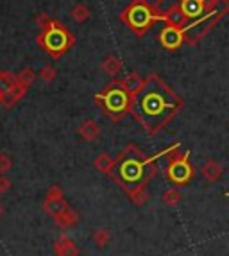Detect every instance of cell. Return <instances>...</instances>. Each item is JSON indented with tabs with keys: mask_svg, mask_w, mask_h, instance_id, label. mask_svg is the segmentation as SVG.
Segmentation results:
<instances>
[{
	"mask_svg": "<svg viewBox=\"0 0 229 256\" xmlns=\"http://www.w3.org/2000/svg\"><path fill=\"white\" fill-rule=\"evenodd\" d=\"M22 94H24V86H22V84H14L13 88H11V90H9L8 94L2 97V100H4L8 106H11L14 100H18V97H20Z\"/></svg>",
	"mask_w": 229,
	"mask_h": 256,
	"instance_id": "cell-18",
	"label": "cell"
},
{
	"mask_svg": "<svg viewBox=\"0 0 229 256\" xmlns=\"http://www.w3.org/2000/svg\"><path fill=\"white\" fill-rule=\"evenodd\" d=\"M56 76V72L52 68H45L43 70V74H42V77L45 79V81H48V79H52V77Z\"/></svg>",
	"mask_w": 229,
	"mask_h": 256,
	"instance_id": "cell-29",
	"label": "cell"
},
{
	"mask_svg": "<svg viewBox=\"0 0 229 256\" xmlns=\"http://www.w3.org/2000/svg\"><path fill=\"white\" fill-rule=\"evenodd\" d=\"M13 86H14L13 77L8 76V74H0V100H2V97H4Z\"/></svg>",
	"mask_w": 229,
	"mask_h": 256,
	"instance_id": "cell-20",
	"label": "cell"
},
{
	"mask_svg": "<svg viewBox=\"0 0 229 256\" xmlns=\"http://www.w3.org/2000/svg\"><path fill=\"white\" fill-rule=\"evenodd\" d=\"M18 79H20V84L24 86V88H27V86L30 84V81L34 79V72H32V70H26V72L20 74V77H18Z\"/></svg>",
	"mask_w": 229,
	"mask_h": 256,
	"instance_id": "cell-25",
	"label": "cell"
},
{
	"mask_svg": "<svg viewBox=\"0 0 229 256\" xmlns=\"http://www.w3.org/2000/svg\"><path fill=\"white\" fill-rule=\"evenodd\" d=\"M11 188V181L6 176H0V194H8Z\"/></svg>",
	"mask_w": 229,
	"mask_h": 256,
	"instance_id": "cell-27",
	"label": "cell"
},
{
	"mask_svg": "<svg viewBox=\"0 0 229 256\" xmlns=\"http://www.w3.org/2000/svg\"><path fill=\"white\" fill-rule=\"evenodd\" d=\"M54 218H56V224H58V226L63 228V230H66V228H72L74 224L79 220V215H77L76 210H72L70 206H68L63 214L58 215V217H54Z\"/></svg>",
	"mask_w": 229,
	"mask_h": 256,
	"instance_id": "cell-13",
	"label": "cell"
},
{
	"mask_svg": "<svg viewBox=\"0 0 229 256\" xmlns=\"http://www.w3.org/2000/svg\"><path fill=\"white\" fill-rule=\"evenodd\" d=\"M42 43L43 47L47 48L52 54H60L64 48L70 45V36H68L66 30H63L61 27H48L45 30V34L42 36Z\"/></svg>",
	"mask_w": 229,
	"mask_h": 256,
	"instance_id": "cell-4",
	"label": "cell"
},
{
	"mask_svg": "<svg viewBox=\"0 0 229 256\" xmlns=\"http://www.w3.org/2000/svg\"><path fill=\"white\" fill-rule=\"evenodd\" d=\"M120 158H124V160H140V158H144V154L136 149L134 146H128L126 149H124V152L120 154Z\"/></svg>",
	"mask_w": 229,
	"mask_h": 256,
	"instance_id": "cell-22",
	"label": "cell"
},
{
	"mask_svg": "<svg viewBox=\"0 0 229 256\" xmlns=\"http://www.w3.org/2000/svg\"><path fill=\"white\" fill-rule=\"evenodd\" d=\"M126 20L132 29L144 30L145 27H148L154 20H165V16H160V14H154L150 11L147 4L144 2H136L129 8V11L126 13Z\"/></svg>",
	"mask_w": 229,
	"mask_h": 256,
	"instance_id": "cell-3",
	"label": "cell"
},
{
	"mask_svg": "<svg viewBox=\"0 0 229 256\" xmlns=\"http://www.w3.org/2000/svg\"><path fill=\"white\" fill-rule=\"evenodd\" d=\"M54 254L56 256H79V248L72 238L60 236L54 242Z\"/></svg>",
	"mask_w": 229,
	"mask_h": 256,
	"instance_id": "cell-8",
	"label": "cell"
},
{
	"mask_svg": "<svg viewBox=\"0 0 229 256\" xmlns=\"http://www.w3.org/2000/svg\"><path fill=\"white\" fill-rule=\"evenodd\" d=\"M95 166H97V170L104 172V174H110L114 168V160L111 158V156H108V154H100V156L95 160Z\"/></svg>",
	"mask_w": 229,
	"mask_h": 256,
	"instance_id": "cell-15",
	"label": "cell"
},
{
	"mask_svg": "<svg viewBox=\"0 0 229 256\" xmlns=\"http://www.w3.org/2000/svg\"><path fill=\"white\" fill-rule=\"evenodd\" d=\"M11 166H13L11 158H9V156H6V154H0V174H6Z\"/></svg>",
	"mask_w": 229,
	"mask_h": 256,
	"instance_id": "cell-24",
	"label": "cell"
},
{
	"mask_svg": "<svg viewBox=\"0 0 229 256\" xmlns=\"http://www.w3.org/2000/svg\"><path fill=\"white\" fill-rule=\"evenodd\" d=\"M0 217H2V206H0Z\"/></svg>",
	"mask_w": 229,
	"mask_h": 256,
	"instance_id": "cell-30",
	"label": "cell"
},
{
	"mask_svg": "<svg viewBox=\"0 0 229 256\" xmlns=\"http://www.w3.org/2000/svg\"><path fill=\"white\" fill-rule=\"evenodd\" d=\"M182 16H184V14L179 13V11H172V13H170V14H165L166 20H170V22H172V24H179Z\"/></svg>",
	"mask_w": 229,
	"mask_h": 256,
	"instance_id": "cell-28",
	"label": "cell"
},
{
	"mask_svg": "<svg viewBox=\"0 0 229 256\" xmlns=\"http://www.w3.org/2000/svg\"><path fill=\"white\" fill-rule=\"evenodd\" d=\"M120 68H122V63H120L114 56H111V58H108L106 61H104V70H106L108 74H118Z\"/></svg>",
	"mask_w": 229,
	"mask_h": 256,
	"instance_id": "cell-21",
	"label": "cell"
},
{
	"mask_svg": "<svg viewBox=\"0 0 229 256\" xmlns=\"http://www.w3.org/2000/svg\"><path fill=\"white\" fill-rule=\"evenodd\" d=\"M222 172H224V166L220 165V163H216V162H208V163H204L202 166V176H204V180H208L210 183H215V181H218L222 178Z\"/></svg>",
	"mask_w": 229,
	"mask_h": 256,
	"instance_id": "cell-10",
	"label": "cell"
},
{
	"mask_svg": "<svg viewBox=\"0 0 229 256\" xmlns=\"http://www.w3.org/2000/svg\"><path fill=\"white\" fill-rule=\"evenodd\" d=\"M192 176V168L190 165H188V160H186V154L182 156L181 160H176V162H172V165L168 166V178L174 183H186L188 180H190Z\"/></svg>",
	"mask_w": 229,
	"mask_h": 256,
	"instance_id": "cell-6",
	"label": "cell"
},
{
	"mask_svg": "<svg viewBox=\"0 0 229 256\" xmlns=\"http://www.w3.org/2000/svg\"><path fill=\"white\" fill-rule=\"evenodd\" d=\"M79 136L82 138V140L86 142H92L95 140V138H98V134H100V129H98L97 122H94V120H86L84 124L79 128Z\"/></svg>",
	"mask_w": 229,
	"mask_h": 256,
	"instance_id": "cell-12",
	"label": "cell"
},
{
	"mask_svg": "<svg viewBox=\"0 0 229 256\" xmlns=\"http://www.w3.org/2000/svg\"><path fill=\"white\" fill-rule=\"evenodd\" d=\"M178 106V98L172 95V92L166 86L160 84V82H148V84L142 86L134 97V102H132L136 116L152 132L165 124Z\"/></svg>",
	"mask_w": 229,
	"mask_h": 256,
	"instance_id": "cell-1",
	"label": "cell"
},
{
	"mask_svg": "<svg viewBox=\"0 0 229 256\" xmlns=\"http://www.w3.org/2000/svg\"><path fill=\"white\" fill-rule=\"evenodd\" d=\"M160 40H162L163 47L178 48L179 45L182 43V32L176 26H168V27H165V29L162 30V36H160Z\"/></svg>",
	"mask_w": 229,
	"mask_h": 256,
	"instance_id": "cell-7",
	"label": "cell"
},
{
	"mask_svg": "<svg viewBox=\"0 0 229 256\" xmlns=\"http://www.w3.org/2000/svg\"><path fill=\"white\" fill-rule=\"evenodd\" d=\"M228 196H229V194H228Z\"/></svg>",
	"mask_w": 229,
	"mask_h": 256,
	"instance_id": "cell-31",
	"label": "cell"
},
{
	"mask_svg": "<svg viewBox=\"0 0 229 256\" xmlns=\"http://www.w3.org/2000/svg\"><path fill=\"white\" fill-rule=\"evenodd\" d=\"M129 194H131V199L136 206H144L148 199V196L144 190V186H138V188H134V190H129Z\"/></svg>",
	"mask_w": 229,
	"mask_h": 256,
	"instance_id": "cell-19",
	"label": "cell"
},
{
	"mask_svg": "<svg viewBox=\"0 0 229 256\" xmlns=\"http://www.w3.org/2000/svg\"><path fill=\"white\" fill-rule=\"evenodd\" d=\"M88 14H90L88 9H86L84 6H77V8L72 11V16L76 22H84L86 18H88Z\"/></svg>",
	"mask_w": 229,
	"mask_h": 256,
	"instance_id": "cell-23",
	"label": "cell"
},
{
	"mask_svg": "<svg viewBox=\"0 0 229 256\" xmlns=\"http://www.w3.org/2000/svg\"><path fill=\"white\" fill-rule=\"evenodd\" d=\"M56 197H63V192H61V188L60 186H50L47 190V199H56Z\"/></svg>",
	"mask_w": 229,
	"mask_h": 256,
	"instance_id": "cell-26",
	"label": "cell"
},
{
	"mask_svg": "<svg viewBox=\"0 0 229 256\" xmlns=\"http://www.w3.org/2000/svg\"><path fill=\"white\" fill-rule=\"evenodd\" d=\"M181 199H182L181 192L174 190V188H170V190H166V192L163 194V202H165L166 206H178Z\"/></svg>",
	"mask_w": 229,
	"mask_h": 256,
	"instance_id": "cell-17",
	"label": "cell"
},
{
	"mask_svg": "<svg viewBox=\"0 0 229 256\" xmlns=\"http://www.w3.org/2000/svg\"><path fill=\"white\" fill-rule=\"evenodd\" d=\"M140 88H142V81H140V77L136 76V74L129 76L128 79L124 81V90L128 92V94H136Z\"/></svg>",
	"mask_w": 229,
	"mask_h": 256,
	"instance_id": "cell-16",
	"label": "cell"
},
{
	"mask_svg": "<svg viewBox=\"0 0 229 256\" xmlns=\"http://www.w3.org/2000/svg\"><path fill=\"white\" fill-rule=\"evenodd\" d=\"M150 163V160H124L120 162L116 174H118L120 183L126 184L128 190H134V188L142 186L145 180H147V170L145 166Z\"/></svg>",
	"mask_w": 229,
	"mask_h": 256,
	"instance_id": "cell-2",
	"label": "cell"
},
{
	"mask_svg": "<svg viewBox=\"0 0 229 256\" xmlns=\"http://www.w3.org/2000/svg\"><path fill=\"white\" fill-rule=\"evenodd\" d=\"M66 208H68V204H66V201H64V197L47 199V201H45V204H43V210H45L48 215H52V217H58V215H61Z\"/></svg>",
	"mask_w": 229,
	"mask_h": 256,
	"instance_id": "cell-11",
	"label": "cell"
},
{
	"mask_svg": "<svg viewBox=\"0 0 229 256\" xmlns=\"http://www.w3.org/2000/svg\"><path fill=\"white\" fill-rule=\"evenodd\" d=\"M92 240H94V244L97 246L98 249H102V248H106L108 244L111 242V233L106 230V228H98V230L94 231Z\"/></svg>",
	"mask_w": 229,
	"mask_h": 256,
	"instance_id": "cell-14",
	"label": "cell"
},
{
	"mask_svg": "<svg viewBox=\"0 0 229 256\" xmlns=\"http://www.w3.org/2000/svg\"><path fill=\"white\" fill-rule=\"evenodd\" d=\"M104 108L113 115H120L128 110L129 106V95L124 88H110L104 95H100Z\"/></svg>",
	"mask_w": 229,
	"mask_h": 256,
	"instance_id": "cell-5",
	"label": "cell"
},
{
	"mask_svg": "<svg viewBox=\"0 0 229 256\" xmlns=\"http://www.w3.org/2000/svg\"><path fill=\"white\" fill-rule=\"evenodd\" d=\"M204 11L202 0H182L181 2V13L186 18H199Z\"/></svg>",
	"mask_w": 229,
	"mask_h": 256,
	"instance_id": "cell-9",
	"label": "cell"
}]
</instances>
